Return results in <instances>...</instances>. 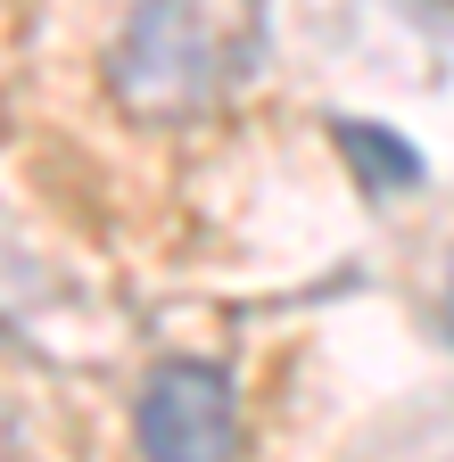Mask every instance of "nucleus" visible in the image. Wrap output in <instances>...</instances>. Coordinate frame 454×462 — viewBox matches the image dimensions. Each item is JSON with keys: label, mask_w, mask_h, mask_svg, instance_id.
Listing matches in <instances>:
<instances>
[{"label": "nucleus", "mask_w": 454, "mask_h": 462, "mask_svg": "<svg viewBox=\"0 0 454 462\" xmlns=\"http://www.w3.org/2000/svg\"><path fill=\"white\" fill-rule=\"evenodd\" d=\"M264 58V0H133L99 75L133 125H190Z\"/></svg>", "instance_id": "obj_1"}, {"label": "nucleus", "mask_w": 454, "mask_h": 462, "mask_svg": "<svg viewBox=\"0 0 454 462\" xmlns=\"http://www.w3.org/2000/svg\"><path fill=\"white\" fill-rule=\"evenodd\" d=\"M133 430L149 462H240V396L215 364H157L141 380Z\"/></svg>", "instance_id": "obj_2"}, {"label": "nucleus", "mask_w": 454, "mask_h": 462, "mask_svg": "<svg viewBox=\"0 0 454 462\" xmlns=\"http://www.w3.org/2000/svg\"><path fill=\"white\" fill-rule=\"evenodd\" d=\"M364 165H372V182H422V165H413V149H396V133H364V125H347L338 133Z\"/></svg>", "instance_id": "obj_3"}]
</instances>
